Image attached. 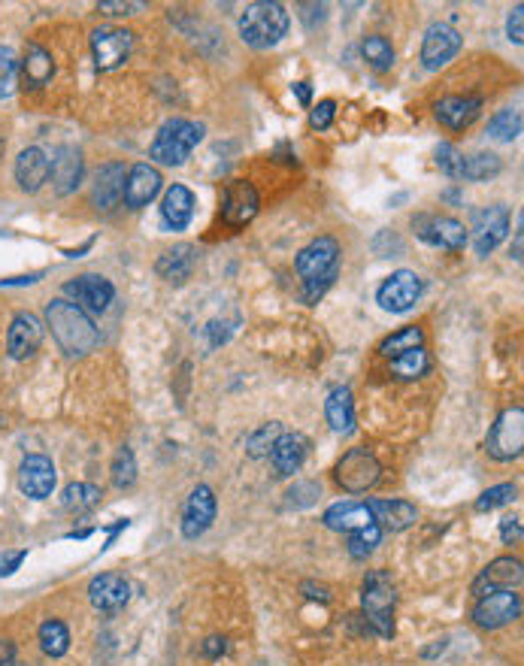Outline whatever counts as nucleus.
Instances as JSON below:
<instances>
[{
	"label": "nucleus",
	"mask_w": 524,
	"mask_h": 666,
	"mask_svg": "<svg viewBox=\"0 0 524 666\" xmlns=\"http://www.w3.org/2000/svg\"><path fill=\"white\" fill-rule=\"evenodd\" d=\"M46 324L52 330L55 343L61 346V352L70 358H82V355L94 352L100 343V333H97L94 321L73 300H52L46 306Z\"/></svg>",
	"instance_id": "1"
},
{
	"label": "nucleus",
	"mask_w": 524,
	"mask_h": 666,
	"mask_svg": "<svg viewBox=\"0 0 524 666\" xmlns=\"http://www.w3.org/2000/svg\"><path fill=\"white\" fill-rule=\"evenodd\" d=\"M294 267L303 279V300L316 303L334 285L340 273V243L334 237L312 240L306 249H300Z\"/></svg>",
	"instance_id": "2"
},
{
	"label": "nucleus",
	"mask_w": 524,
	"mask_h": 666,
	"mask_svg": "<svg viewBox=\"0 0 524 666\" xmlns=\"http://www.w3.org/2000/svg\"><path fill=\"white\" fill-rule=\"evenodd\" d=\"M394 606H397V585L385 570H370L361 585V609L370 633L379 639L394 636Z\"/></svg>",
	"instance_id": "3"
},
{
	"label": "nucleus",
	"mask_w": 524,
	"mask_h": 666,
	"mask_svg": "<svg viewBox=\"0 0 524 666\" xmlns=\"http://www.w3.org/2000/svg\"><path fill=\"white\" fill-rule=\"evenodd\" d=\"M288 10L273 0H258L249 4L240 16V40L252 49H273L285 34H288Z\"/></svg>",
	"instance_id": "4"
},
{
	"label": "nucleus",
	"mask_w": 524,
	"mask_h": 666,
	"mask_svg": "<svg viewBox=\"0 0 524 666\" xmlns=\"http://www.w3.org/2000/svg\"><path fill=\"white\" fill-rule=\"evenodd\" d=\"M203 125L200 122H188V119H170L161 125V131L152 140L149 158L167 167H179L191 158L194 146L203 140Z\"/></svg>",
	"instance_id": "5"
},
{
	"label": "nucleus",
	"mask_w": 524,
	"mask_h": 666,
	"mask_svg": "<svg viewBox=\"0 0 524 666\" xmlns=\"http://www.w3.org/2000/svg\"><path fill=\"white\" fill-rule=\"evenodd\" d=\"M521 449H524V409L521 406H509L491 424L488 439H485V452L494 461L506 464V461L521 458Z\"/></svg>",
	"instance_id": "6"
},
{
	"label": "nucleus",
	"mask_w": 524,
	"mask_h": 666,
	"mask_svg": "<svg viewBox=\"0 0 524 666\" xmlns=\"http://www.w3.org/2000/svg\"><path fill=\"white\" fill-rule=\"evenodd\" d=\"M412 231L422 243H428L434 249H443V252H461L467 246V228L452 215L422 212V215L412 218Z\"/></svg>",
	"instance_id": "7"
},
{
	"label": "nucleus",
	"mask_w": 524,
	"mask_h": 666,
	"mask_svg": "<svg viewBox=\"0 0 524 666\" xmlns=\"http://www.w3.org/2000/svg\"><path fill=\"white\" fill-rule=\"evenodd\" d=\"M379 476H382V467H379V461H376V455L370 452V449H349L343 458H340V464H337V470H334V479H337V485L346 491V494H364V491H370L376 482H379Z\"/></svg>",
	"instance_id": "8"
},
{
	"label": "nucleus",
	"mask_w": 524,
	"mask_h": 666,
	"mask_svg": "<svg viewBox=\"0 0 524 666\" xmlns=\"http://www.w3.org/2000/svg\"><path fill=\"white\" fill-rule=\"evenodd\" d=\"M470 231H473V249L479 258H488L509 234V209L500 206V203H491V206H479L473 212V221H470Z\"/></svg>",
	"instance_id": "9"
},
{
	"label": "nucleus",
	"mask_w": 524,
	"mask_h": 666,
	"mask_svg": "<svg viewBox=\"0 0 524 666\" xmlns=\"http://www.w3.org/2000/svg\"><path fill=\"white\" fill-rule=\"evenodd\" d=\"M518 615H521V594L512 588L491 591V594L479 597L473 606V624L482 630H500L512 621H518Z\"/></svg>",
	"instance_id": "10"
},
{
	"label": "nucleus",
	"mask_w": 524,
	"mask_h": 666,
	"mask_svg": "<svg viewBox=\"0 0 524 666\" xmlns=\"http://www.w3.org/2000/svg\"><path fill=\"white\" fill-rule=\"evenodd\" d=\"M422 291H425L422 276L412 273V270H397V273H391V276L379 285V291H376V303H379L385 312L403 315V312H409V309L418 303Z\"/></svg>",
	"instance_id": "11"
},
{
	"label": "nucleus",
	"mask_w": 524,
	"mask_h": 666,
	"mask_svg": "<svg viewBox=\"0 0 524 666\" xmlns=\"http://www.w3.org/2000/svg\"><path fill=\"white\" fill-rule=\"evenodd\" d=\"M131 52H134V34L125 28H97L91 34V55L100 73L122 67L131 58Z\"/></svg>",
	"instance_id": "12"
},
{
	"label": "nucleus",
	"mask_w": 524,
	"mask_h": 666,
	"mask_svg": "<svg viewBox=\"0 0 524 666\" xmlns=\"http://www.w3.org/2000/svg\"><path fill=\"white\" fill-rule=\"evenodd\" d=\"M43 337H46L43 321L34 312H19L10 321V330H7V352H10V358L13 361L34 358L40 352V346H43Z\"/></svg>",
	"instance_id": "13"
},
{
	"label": "nucleus",
	"mask_w": 524,
	"mask_h": 666,
	"mask_svg": "<svg viewBox=\"0 0 524 666\" xmlns=\"http://www.w3.org/2000/svg\"><path fill=\"white\" fill-rule=\"evenodd\" d=\"M216 509H219V503H216L213 488H209V485H197V488L188 494L185 509H182V536H185V539L203 536L209 527H213V521H216Z\"/></svg>",
	"instance_id": "14"
},
{
	"label": "nucleus",
	"mask_w": 524,
	"mask_h": 666,
	"mask_svg": "<svg viewBox=\"0 0 524 666\" xmlns=\"http://www.w3.org/2000/svg\"><path fill=\"white\" fill-rule=\"evenodd\" d=\"M464 46V37L452 28V25H431L425 31V40H422V64L425 70H443Z\"/></svg>",
	"instance_id": "15"
},
{
	"label": "nucleus",
	"mask_w": 524,
	"mask_h": 666,
	"mask_svg": "<svg viewBox=\"0 0 524 666\" xmlns=\"http://www.w3.org/2000/svg\"><path fill=\"white\" fill-rule=\"evenodd\" d=\"M64 294L73 297V303L79 309H88V312H107L113 297H116V288L110 279L103 276H94V273H85V276H76L70 282H64Z\"/></svg>",
	"instance_id": "16"
},
{
	"label": "nucleus",
	"mask_w": 524,
	"mask_h": 666,
	"mask_svg": "<svg viewBox=\"0 0 524 666\" xmlns=\"http://www.w3.org/2000/svg\"><path fill=\"white\" fill-rule=\"evenodd\" d=\"M258 206H261V197H258V191L252 188V182L234 179V182L225 185V197H222V218H225V225H231V228L249 225V221L258 215Z\"/></svg>",
	"instance_id": "17"
},
{
	"label": "nucleus",
	"mask_w": 524,
	"mask_h": 666,
	"mask_svg": "<svg viewBox=\"0 0 524 666\" xmlns=\"http://www.w3.org/2000/svg\"><path fill=\"white\" fill-rule=\"evenodd\" d=\"M58 482L55 464L46 455H28L19 467V491L31 500H46L52 497Z\"/></svg>",
	"instance_id": "18"
},
{
	"label": "nucleus",
	"mask_w": 524,
	"mask_h": 666,
	"mask_svg": "<svg viewBox=\"0 0 524 666\" xmlns=\"http://www.w3.org/2000/svg\"><path fill=\"white\" fill-rule=\"evenodd\" d=\"M88 600H91V606H94L97 612L113 615V612H119V609L128 606V600H131V585H128V579L119 576V573H100V576H94L91 585H88Z\"/></svg>",
	"instance_id": "19"
},
{
	"label": "nucleus",
	"mask_w": 524,
	"mask_h": 666,
	"mask_svg": "<svg viewBox=\"0 0 524 666\" xmlns=\"http://www.w3.org/2000/svg\"><path fill=\"white\" fill-rule=\"evenodd\" d=\"M309 455V439L303 433H282L273 449H270V464H273V473L276 479H291L294 473H300L303 461Z\"/></svg>",
	"instance_id": "20"
},
{
	"label": "nucleus",
	"mask_w": 524,
	"mask_h": 666,
	"mask_svg": "<svg viewBox=\"0 0 524 666\" xmlns=\"http://www.w3.org/2000/svg\"><path fill=\"white\" fill-rule=\"evenodd\" d=\"M161 188H164V179L152 164H134L125 176L122 200H125L128 209H143L161 194Z\"/></svg>",
	"instance_id": "21"
},
{
	"label": "nucleus",
	"mask_w": 524,
	"mask_h": 666,
	"mask_svg": "<svg viewBox=\"0 0 524 666\" xmlns=\"http://www.w3.org/2000/svg\"><path fill=\"white\" fill-rule=\"evenodd\" d=\"M125 164L122 161H110L103 164L94 176V188H91V206L100 212H110L113 206L122 203V191H125Z\"/></svg>",
	"instance_id": "22"
},
{
	"label": "nucleus",
	"mask_w": 524,
	"mask_h": 666,
	"mask_svg": "<svg viewBox=\"0 0 524 666\" xmlns=\"http://www.w3.org/2000/svg\"><path fill=\"white\" fill-rule=\"evenodd\" d=\"M482 113V97H461V94H452V97H443L434 103V116L440 125H446L449 131H467Z\"/></svg>",
	"instance_id": "23"
},
{
	"label": "nucleus",
	"mask_w": 524,
	"mask_h": 666,
	"mask_svg": "<svg viewBox=\"0 0 524 666\" xmlns=\"http://www.w3.org/2000/svg\"><path fill=\"white\" fill-rule=\"evenodd\" d=\"M521 579H524V573H521V561H518V558H497V561H491V564L482 570V576L473 582V594H476V597H485V594H491V591L515 588V585H521Z\"/></svg>",
	"instance_id": "24"
},
{
	"label": "nucleus",
	"mask_w": 524,
	"mask_h": 666,
	"mask_svg": "<svg viewBox=\"0 0 524 666\" xmlns=\"http://www.w3.org/2000/svg\"><path fill=\"white\" fill-rule=\"evenodd\" d=\"M194 218V194L185 185H170L161 200V221L167 231H185Z\"/></svg>",
	"instance_id": "25"
},
{
	"label": "nucleus",
	"mask_w": 524,
	"mask_h": 666,
	"mask_svg": "<svg viewBox=\"0 0 524 666\" xmlns=\"http://www.w3.org/2000/svg\"><path fill=\"white\" fill-rule=\"evenodd\" d=\"M49 176H52V158L43 149L31 146L16 158V182L22 191H28V194L40 191L49 182Z\"/></svg>",
	"instance_id": "26"
},
{
	"label": "nucleus",
	"mask_w": 524,
	"mask_h": 666,
	"mask_svg": "<svg viewBox=\"0 0 524 666\" xmlns=\"http://www.w3.org/2000/svg\"><path fill=\"white\" fill-rule=\"evenodd\" d=\"M194 267H197V246L191 243H179L155 261V273L173 285H182L185 279H191Z\"/></svg>",
	"instance_id": "27"
},
{
	"label": "nucleus",
	"mask_w": 524,
	"mask_h": 666,
	"mask_svg": "<svg viewBox=\"0 0 524 666\" xmlns=\"http://www.w3.org/2000/svg\"><path fill=\"white\" fill-rule=\"evenodd\" d=\"M82 152L73 146H61L52 158V182H55V194L67 197L79 188L82 182Z\"/></svg>",
	"instance_id": "28"
},
{
	"label": "nucleus",
	"mask_w": 524,
	"mask_h": 666,
	"mask_svg": "<svg viewBox=\"0 0 524 666\" xmlns=\"http://www.w3.org/2000/svg\"><path fill=\"white\" fill-rule=\"evenodd\" d=\"M367 506L373 512V521L388 533L409 530L418 521V509L406 500H370Z\"/></svg>",
	"instance_id": "29"
},
{
	"label": "nucleus",
	"mask_w": 524,
	"mask_h": 666,
	"mask_svg": "<svg viewBox=\"0 0 524 666\" xmlns=\"http://www.w3.org/2000/svg\"><path fill=\"white\" fill-rule=\"evenodd\" d=\"M322 521H325L328 530H337V533H355V530H361V527L376 524L370 506H367V503H355V500L334 503V506L325 512Z\"/></svg>",
	"instance_id": "30"
},
{
	"label": "nucleus",
	"mask_w": 524,
	"mask_h": 666,
	"mask_svg": "<svg viewBox=\"0 0 524 666\" xmlns=\"http://www.w3.org/2000/svg\"><path fill=\"white\" fill-rule=\"evenodd\" d=\"M19 70H22L25 88H43V85L55 76V61H52V55H49L40 43H28Z\"/></svg>",
	"instance_id": "31"
},
{
	"label": "nucleus",
	"mask_w": 524,
	"mask_h": 666,
	"mask_svg": "<svg viewBox=\"0 0 524 666\" xmlns=\"http://www.w3.org/2000/svg\"><path fill=\"white\" fill-rule=\"evenodd\" d=\"M325 415L334 433L349 436L355 430V400L349 388H334L325 400Z\"/></svg>",
	"instance_id": "32"
},
{
	"label": "nucleus",
	"mask_w": 524,
	"mask_h": 666,
	"mask_svg": "<svg viewBox=\"0 0 524 666\" xmlns=\"http://www.w3.org/2000/svg\"><path fill=\"white\" fill-rule=\"evenodd\" d=\"M422 346H425V330H422V327H415V324H409V327L394 330L391 337H385V340L379 343V355L391 361V358H397V355H403V352L422 349Z\"/></svg>",
	"instance_id": "33"
},
{
	"label": "nucleus",
	"mask_w": 524,
	"mask_h": 666,
	"mask_svg": "<svg viewBox=\"0 0 524 666\" xmlns=\"http://www.w3.org/2000/svg\"><path fill=\"white\" fill-rule=\"evenodd\" d=\"M391 373H394L397 379H403V382H412V379L428 376V373H431V358H428L425 346H422V349H412V352H403V355H397V358H391Z\"/></svg>",
	"instance_id": "34"
},
{
	"label": "nucleus",
	"mask_w": 524,
	"mask_h": 666,
	"mask_svg": "<svg viewBox=\"0 0 524 666\" xmlns=\"http://www.w3.org/2000/svg\"><path fill=\"white\" fill-rule=\"evenodd\" d=\"M100 488L97 485H91V482H73V485H67L64 488V494H61V503H64V509L67 512H76V515H85V512H91L97 503H100Z\"/></svg>",
	"instance_id": "35"
},
{
	"label": "nucleus",
	"mask_w": 524,
	"mask_h": 666,
	"mask_svg": "<svg viewBox=\"0 0 524 666\" xmlns=\"http://www.w3.org/2000/svg\"><path fill=\"white\" fill-rule=\"evenodd\" d=\"M503 161L494 152H476V155H464V173L461 179L467 182H488L494 176H500Z\"/></svg>",
	"instance_id": "36"
},
{
	"label": "nucleus",
	"mask_w": 524,
	"mask_h": 666,
	"mask_svg": "<svg viewBox=\"0 0 524 666\" xmlns=\"http://www.w3.org/2000/svg\"><path fill=\"white\" fill-rule=\"evenodd\" d=\"M40 648L49 657H64L70 651V630H67V624L58 621V618L43 621L40 624Z\"/></svg>",
	"instance_id": "37"
},
{
	"label": "nucleus",
	"mask_w": 524,
	"mask_h": 666,
	"mask_svg": "<svg viewBox=\"0 0 524 666\" xmlns=\"http://www.w3.org/2000/svg\"><path fill=\"white\" fill-rule=\"evenodd\" d=\"M361 55H364V61H367L376 73H385V70L394 67V46H391L382 34H370V37H364V43H361Z\"/></svg>",
	"instance_id": "38"
},
{
	"label": "nucleus",
	"mask_w": 524,
	"mask_h": 666,
	"mask_svg": "<svg viewBox=\"0 0 524 666\" xmlns=\"http://www.w3.org/2000/svg\"><path fill=\"white\" fill-rule=\"evenodd\" d=\"M521 134V116L518 109H500V113L488 122V137L500 143H512Z\"/></svg>",
	"instance_id": "39"
},
{
	"label": "nucleus",
	"mask_w": 524,
	"mask_h": 666,
	"mask_svg": "<svg viewBox=\"0 0 524 666\" xmlns=\"http://www.w3.org/2000/svg\"><path fill=\"white\" fill-rule=\"evenodd\" d=\"M382 542V527L379 524H370V527H361L355 533H349V554L355 561H364L367 554L376 551V545Z\"/></svg>",
	"instance_id": "40"
},
{
	"label": "nucleus",
	"mask_w": 524,
	"mask_h": 666,
	"mask_svg": "<svg viewBox=\"0 0 524 666\" xmlns=\"http://www.w3.org/2000/svg\"><path fill=\"white\" fill-rule=\"evenodd\" d=\"M279 436H282V424H279V421L261 424V427L249 436V442H246L249 455H252V458H267L270 449H273V442H276Z\"/></svg>",
	"instance_id": "41"
},
{
	"label": "nucleus",
	"mask_w": 524,
	"mask_h": 666,
	"mask_svg": "<svg viewBox=\"0 0 524 666\" xmlns=\"http://www.w3.org/2000/svg\"><path fill=\"white\" fill-rule=\"evenodd\" d=\"M19 85V58L10 46H0V100L10 97Z\"/></svg>",
	"instance_id": "42"
},
{
	"label": "nucleus",
	"mask_w": 524,
	"mask_h": 666,
	"mask_svg": "<svg viewBox=\"0 0 524 666\" xmlns=\"http://www.w3.org/2000/svg\"><path fill=\"white\" fill-rule=\"evenodd\" d=\"M134 482H137V458H134V452L128 446H122L116 461H113V485L125 491Z\"/></svg>",
	"instance_id": "43"
},
{
	"label": "nucleus",
	"mask_w": 524,
	"mask_h": 666,
	"mask_svg": "<svg viewBox=\"0 0 524 666\" xmlns=\"http://www.w3.org/2000/svg\"><path fill=\"white\" fill-rule=\"evenodd\" d=\"M434 161L440 167V173H446L449 179H461L464 173V152L452 143H440L437 152H434Z\"/></svg>",
	"instance_id": "44"
},
{
	"label": "nucleus",
	"mask_w": 524,
	"mask_h": 666,
	"mask_svg": "<svg viewBox=\"0 0 524 666\" xmlns=\"http://www.w3.org/2000/svg\"><path fill=\"white\" fill-rule=\"evenodd\" d=\"M518 497V488L515 485H494V488H488L479 500H476V512H494V509H500V506H506V503H512Z\"/></svg>",
	"instance_id": "45"
},
{
	"label": "nucleus",
	"mask_w": 524,
	"mask_h": 666,
	"mask_svg": "<svg viewBox=\"0 0 524 666\" xmlns=\"http://www.w3.org/2000/svg\"><path fill=\"white\" fill-rule=\"evenodd\" d=\"M334 116H337V103L334 100H322L319 106L309 109V125L316 131H328L334 125Z\"/></svg>",
	"instance_id": "46"
},
{
	"label": "nucleus",
	"mask_w": 524,
	"mask_h": 666,
	"mask_svg": "<svg viewBox=\"0 0 524 666\" xmlns=\"http://www.w3.org/2000/svg\"><path fill=\"white\" fill-rule=\"evenodd\" d=\"M506 37H509L515 46L524 43V7H521V4H515V10H512L509 19H506Z\"/></svg>",
	"instance_id": "47"
},
{
	"label": "nucleus",
	"mask_w": 524,
	"mask_h": 666,
	"mask_svg": "<svg viewBox=\"0 0 524 666\" xmlns=\"http://www.w3.org/2000/svg\"><path fill=\"white\" fill-rule=\"evenodd\" d=\"M521 536H524L521 518H518V515H506V518L500 521V539H503V545H518Z\"/></svg>",
	"instance_id": "48"
},
{
	"label": "nucleus",
	"mask_w": 524,
	"mask_h": 666,
	"mask_svg": "<svg viewBox=\"0 0 524 666\" xmlns=\"http://www.w3.org/2000/svg\"><path fill=\"white\" fill-rule=\"evenodd\" d=\"M25 558H28V551H13V554H4L0 558V576H13L22 564H25Z\"/></svg>",
	"instance_id": "49"
},
{
	"label": "nucleus",
	"mask_w": 524,
	"mask_h": 666,
	"mask_svg": "<svg viewBox=\"0 0 524 666\" xmlns=\"http://www.w3.org/2000/svg\"><path fill=\"white\" fill-rule=\"evenodd\" d=\"M306 600H319V603H331V588L328 585H316V582H303L300 585Z\"/></svg>",
	"instance_id": "50"
},
{
	"label": "nucleus",
	"mask_w": 524,
	"mask_h": 666,
	"mask_svg": "<svg viewBox=\"0 0 524 666\" xmlns=\"http://www.w3.org/2000/svg\"><path fill=\"white\" fill-rule=\"evenodd\" d=\"M225 651H228V639H225V636H209V639L203 642V657H209V660L222 657Z\"/></svg>",
	"instance_id": "51"
},
{
	"label": "nucleus",
	"mask_w": 524,
	"mask_h": 666,
	"mask_svg": "<svg viewBox=\"0 0 524 666\" xmlns=\"http://www.w3.org/2000/svg\"><path fill=\"white\" fill-rule=\"evenodd\" d=\"M97 10L100 13H107V16H134L137 10H140V4H97Z\"/></svg>",
	"instance_id": "52"
},
{
	"label": "nucleus",
	"mask_w": 524,
	"mask_h": 666,
	"mask_svg": "<svg viewBox=\"0 0 524 666\" xmlns=\"http://www.w3.org/2000/svg\"><path fill=\"white\" fill-rule=\"evenodd\" d=\"M13 663H16V642L0 639V666H13Z\"/></svg>",
	"instance_id": "53"
},
{
	"label": "nucleus",
	"mask_w": 524,
	"mask_h": 666,
	"mask_svg": "<svg viewBox=\"0 0 524 666\" xmlns=\"http://www.w3.org/2000/svg\"><path fill=\"white\" fill-rule=\"evenodd\" d=\"M291 91L297 94L300 106H309V103H312V85H309V82H294Z\"/></svg>",
	"instance_id": "54"
},
{
	"label": "nucleus",
	"mask_w": 524,
	"mask_h": 666,
	"mask_svg": "<svg viewBox=\"0 0 524 666\" xmlns=\"http://www.w3.org/2000/svg\"><path fill=\"white\" fill-rule=\"evenodd\" d=\"M443 651H446V639H440L437 645L425 648V651H422V657H437V654H443Z\"/></svg>",
	"instance_id": "55"
},
{
	"label": "nucleus",
	"mask_w": 524,
	"mask_h": 666,
	"mask_svg": "<svg viewBox=\"0 0 524 666\" xmlns=\"http://www.w3.org/2000/svg\"><path fill=\"white\" fill-rule=\"evenodd\" d=\"M13 666H25V663H13Z\"/></svg>",
	"instance_id": "56"
}]
</instances>
